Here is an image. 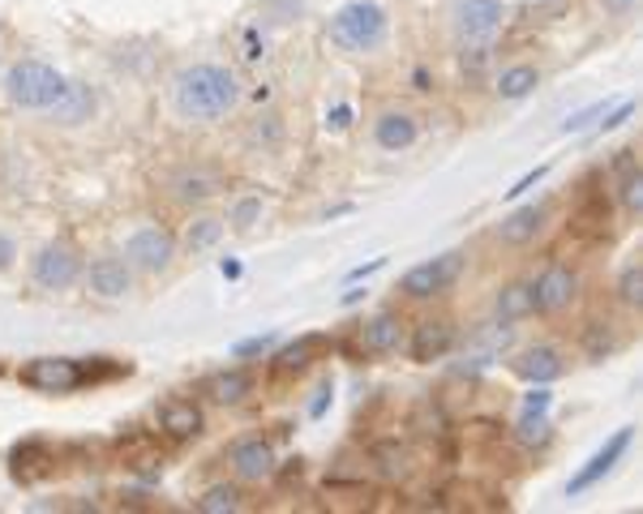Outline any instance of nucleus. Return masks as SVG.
Here are the masks:
<instances>
[{"label":"nucleus","mask_w":643,"mask_h":514,"mask_svg":"<svg viewBox=\"0 0 643 514\" xmlns=\"http://www.w3.org/2000/svg\"><path fill=\"white\" fill-rule=\"evenodd\" d=\"M167 189L181 206H201V201L224 194V172H215V167H176L167 176Z\"/></svg>","instance_id":"13"},{"label":"nucleus","mask_w":643,"mask_h":514,"mask_svg":"<svg viewBox=\"0 0 643 514\" xmlns=\"http://www.w3.org/2000/svg\"><path fill=\"white\" fill-rule=\"evenodd\" d=\"M532 287V309L536 314H563L579 300V275L566 266V262H549L541 275L527 283Z\"/></svg>","instance_id":"9"},{"label":"nucleus","mask_w":643,"mask_h":514,"mask_svg":"<svg viewBox=\"0 0 643 514\" xmlns=\"http://www.w3.org/2000/svg\"><path fill=\"white\" fill-rule=\"evenodd\" d=\"M172 258H176V237L160 223H146V228L129 232V240H124V262L133 271H142V275H163L172 266Z\"/></svg>","instance_id":"8"},{"label":"nucleus","mask_w":643,"mask_h":514,"mask_svg":"<svg viewBox=\"0 0 643 514\" xmlns=\"http://www.w3.org/2000/svg\"><path fill=\"white\" fill-rule=\"evenodd\" d=\"M65 74H56L52 65L43 61H18L9 74H4V95L13 108L22 112H47L61 95H65Z\"/></svg>","instance_id":"3"},{"label":"nucleus","mask_w":643,"mask_h":514,"mask_svg":"<svg viewBox=\"0 0 643 514\" xmlns=\"http://www.w3.org/2000/svg\"><path fill=\"white\" fill-rule=\"evenodd\" d=\"M506 22V0H455L450 26L459 43H489Z\"/></svg>","instance_id":"6"},{"label":"nucleus","mask_w":643,"mask_h":514,"mask_svg":"<svg viewBox=\"0 0 643 514\" xmlns=\"http://www.w3.org/2000/svg\"><path fill=\"white\" fill-rule=\"evenodd\" d=\"M536 86H541V69H536V65H506V69L498 74V81H493L498 99H506V103L527 99Z\"/></svg>","instance_id":"24"},{"label":"nucleus","mask_w":643,"mask_h":514,"mask_svg":"<svg viewBox=\"0 0 643 514\" xmlns=\"http://www.w3.org/2000/svg\"><path fill=\"white\" fill-rule=\"evenodd\" d=\"M352 124V108L348 103H335L330 112H326V129H335V133H344Z\"/></svg>","instance_id":"39"},{"label":"nucleus","mask_w":643,"mask_h":514,"mask_svg":"<svg viewBox=\"0 0 643 514\" xmlns=\"http://www.w3.org/2000/svg\"><path fill=\"white\" fill-rule=\"evenodd\" d=\"M545 219H549V210H545V201H527V206H515L511 215H502V223H498V240L502 244H532V240L545 232Z\"/></svg>","instance_id":"19"},{"label":"nucleus","mask_w":643,"mask_h":514,"mask_svg":"<svg viewBox=\"0 0 643 514\" xmlns=\"http://www.w3.org/2000/svg\"><path fill=\"white\" fill-rule=\"evenodd\" d=\"M364 292L361 287H348V292H344V305H357V300H361Z\"/></svg>","instance_id":"46"},{"label":"nucleus","mask_w":643,"mask_h":514,"mask_svg":"<svg viewBox=\"0 0 643 514\" xmlns=\"http://www.w3.org/2000/svg\"><path fill=\"white\" fill-rule=\"evenodd\" d=\"M554 407V391L549 386H532V395L523 398V416H549Z\"/></svg>","instance_id":"35"},{"label":"nucleus","mask_w":643,"mask_h":514,"mask_svg":"<svg viewBox=\"0 0 643 514\" xmlns=\"http://www.w3.org/2000/svg\"><path fill=\"white\" fill-rule=\"evenodd\" d=\"M194 511L198 514H237V511H244V493L237 489V484H210L198 502H194Z\"/></svg>","instance_id":"26"},{"label":"nucleus","mask_w":643,"mask_h":514,"mask_svg":"<svg viewBox=\"0 0 643 514\" xmlns=\"http://www.w3.org/2000/svg\"><path fill=\"white\" fill-rule=\"evenodd\" d=\"M386 31H391V18L378 0H348L330 18V40L348 52H378L386 43Z\"/></svg>","instance_id":"2"},{"label":"nucleus","mask_w":643,"mask_h":514,"mask_svg":"<svg viewBox=\"0 0 643 514\" xmlns=\"http://www.w3.org/2000/svg\"><path fill=\"white\" fill-rule=\"evenodd\" d=\"M241 103V81L228 65L201 61L181 69L172 81V108L185 120H224Z\"/></svg>","instance_id":"1"},{"label":"nucleus","mask_w":643,"mask_h":514,"mask_svg":"<svg viewBox=\"0 0 643 514\" xmlns=\"http://www.w3.org/2000/svg\"><path fill=\"white\" fill-rule=\"evenodd\" d=\"M545 176H549V163H541V167H532V172H523L520 181H515V185L506 189V198H511V201L523 198V194H527V189H536V185H541Z\"/></svg>","instance_id":"36"},{"label":"nucleus","mask_w":643,"mask_h":514,"mask_svg":"<svg viewBox=\"0 0 643 514\" xmlns=\"http://www.w3.org/2000/svg\"><path fill=\"white\" fill-rule=\"evenodd\" d=\"M459 275H464V253L450 249L443 258H429V262L412 266V271L400 278V292L407 300H434V296H443Z\"/></svg>","instance_id":"7"},{"label":"nucleus","mask_w":643,"mask_h":514,"mask_svg":"<svg viewBox=\"0 0 643 514\" xmlns=\"http://www.w3.org/2000/svg\"><path fill=\"white\" fill-rule=\"evenodd\" d=\"M219 240H224V219H215V215H201V219H194V223L185 228V244H189L194 253L215 249Z\"/></svg>","instance_id":"28"},{"label":"nucleus","mask_w":643,"mask_h":514,"mask_svg":"<svg viewBox=\"0 0 643 514\" xmlns=\"http://www.w3.org/2000/svg\"><path fill=\"white\" fill-rule=\"evenodd\" d=\"M95 117V90L81 86V81H65V95L47 108L52 124H81V120Z\"/></svg>","instance_id":"21"},{"label":"nucleus","mask_w":643,"mask_h":514,"mask_svg":"<svg viewBox=\"0 0 643 514\" xmlns=\"http://www.w3.org/2000/svg\"><path fill=\"white\" fill-rule=\"evenodd\" d=\"M18 382L40 395H69V391L90 386V364L74 357H35L18 369Z\"/></svg>","instance_id":"4"},{"label":"nucleus","mask_w":643,"mask_h":514,"mask_svg":"<svg viewBox=\"0 0 643 514\" xmlns=\"http://www.w3.org/2000/svg\"><path fill=\"white\" fill-rule=\"evenodd\" d=\"M450 348H455V326H450L446 317H425V321H416V330H412L407 357L416 360V364H434V360H443Z\"/></svg>","instance_id":"14"},{"label":"nucleus","mask_w":643,"mask_h":514,"mask_svg":"<svg viewBox=\"0 0 643 514\" xmlns=\"http://www.w3.org/2000/svg\"><path fill=\"white\" fill-rule=\"evenodd\" d=\"M86 275V287L99 296V300H124L129 287H133V266L124 258H95Z\"/></svg>","instance_id":"15"},{"label":"nucleus","mask_w":643,"mask_h":514,"mask_svg":"<svg viewBox=\"0 0 643 514\" xmlns=\"http://www.w3.org/2000/svg\"><path fill=\"white\" fill-rule=\"evenodd\" d=\"M493 314L502 326H511V321H523V317H532V287L527 283H506L502 292H498V300H493Z\"/></svg>","instance_id":"25"},{"label":"nucleus","mask_w":643,"mask_h":514,"mask_svg":"<svg viewBox=\"0 0 643 514\" xmlns=\"http://www.w3.org/2000/svg\"><path fill=\"white\" fill-rule=\"evenodd\" d=\"M13 262H18V244H13V237L0 232V271H9Z\"/></svg>","instance_id":"41"},{"label":"nucleus","mask_w":643,"mask_h":514,"mask_svg":"<svg viewBox=\"0 0 643 514\" xmlns=\"http://www.w3.org/2000/svg\"><path fill=\"white\" fill-rule=\"evenodd\" d=\"M326 348H330V339H326V335H318V330H305V335H296L292 343H283L280 352H275V378L305 373L314 360L326 357Z\"/></svg>","instance_id":"17"},{"label":"nucleus","mask_w":643,"mask_h":514,"mask_svg":"<svg viewBox=\"0 0 643 514\" xmlns=\"http://www.w3.org/2000/svg\"><path fill=\"white\" fill-rule=\"evenodd\" d=\"M601 112H604V103H592V108H584V112H575V117H566V120H563V133H584V129H588L592 120L601 117Z\"/></svg>","instance_id":"37"},{"label":"nucleus","mask_w":643,"mask_h":514,"mask_svg":"<svg viewBox=\"0 0 643 514\" xmlns=\"http://www.w3.org/2000/svg\"><path fill=\"white\" fill-rule=\"evenodd\" d=\"M228 463L241 480H271L280 472V459H275V446L266 437H241L228 446Z\"/></svg>","instance_id":"11"},{"label":"nucleus","mask_w":643,"mask_h":514,"mask_svg":"<svg viewBox=\"0 0 643 514\" xmlns=\"http://www.w3.org/2000/svg\"><path fill=\"white\" fill-rule=\"evenodd\" d=\"M386 266V258H373V262H364V266H357L352 275H348V283H361V278H369V275H378Z\"/></svg>","instance_id":"42"},{"label":"nucleus","mask_w":643,"mask_h":514,"mask_svg":"<svg viewBox=\"0 0 643 514\" xmlns=\"http://www.w3.org/2000/svg\"><path fill=\"white\" fill-rule=\"evenodd\" d=\"M206 395L224 403V407H237L253 395V373L249 369H219V373L206 378Z\"/></svg>","instance_id":"22"},{"label":"nucleus","mask_w":643,"mask_h":514,"mask_svg":"<svg viewBox=\"0 0 643 514\" xmlns=\"http://www.w3.org/2000/svg\"><path fill=\"white\" fill-rule=\"evenodd\" d=\"M523 4H545V0H523Z\"/></svg>","instance_id":"47"},{"label":"nucleus","mask_w":643,"mask_h":514,"mask_svg":"<svg viewBox=\"0 0 643 514\" xmlns=\"http://www.w3.org/2000/svg\"><path fill=\"white\" fill-rule=\"evenodd\" d=\"M206 429V420H201V407L194 398H167L160 407V434L172 437V441H189V437H198Z\"/></svg>","instance_id":"20"},{"label":"nucleus","mask_w":643,"mask_h":514,"mask_svg":"<svg viewBox=\"0 0 643 514\" xmlns=\"http://www.w3.org/2000/svg\"><path fill=\"white\" fill-rule=\"evenodd\" d=\"M618 352V335H613V326L609 321H588V330H584V357L588 360H604Z\"/></svg>","instance_id":"27"},{"label":"nucleus","mask_w":643,"mask_h":514,"mask_svg":"<svg viewBox=\"0 0 643 514\" xmlns=\"http://www.w3.org/2000/svg\"><path fill=\"white\" fill-rule=\"evenodd\" d=\"M618 300L622 305H643V266L640 262H626L622 266V275H618Z\"/></svg>","instance_id":"29"},{"label":"nucleus","mask_w":643,"mask_h":514,"mask_svg":"<svg viewBox=\"0 0 643 514\" xmlns=\"http://www.w3.org/2000/svg\"><path fill=\"white\" fill-rule=\"evenodd\" d=\"M631 437H635V429H631V425H626V429H618V434L609 437V441H604L601 450H597V455H592V459H588V463H584L579 472L566 480V493H570V497H579V493L597 489L604 475H609L613 468H618V463H622V455L631 450Z\"/></svg>","instance_id":"10"},{"label":"nucleus","mask_w":643,"mask_h":514,"mask_svg":"<svg viewBox=\"0 0 643 514\" xmlns=\"http://www.w3.org/2000/svg\"><path fill=\"white\" fill-rule=\"evenodd\" d=\"M579 232H597L604 237L609 232V198L592 189V176L584 181V194H579V210H575V219H570Z\"/></svg>","instance_id":"23"},{"label":"nucleus","mask_w":643,"mask_h":514,"mask_svg":"<svg viewBox=\"0 0 643 514\" xmlns=\"http://www.w3.org/2000/svg\"><path fill=\"white\" fill-rule=\"evenodd\" d=\"M520 441L523 446H545L549 441V420L545 416H520Z\"/></svg>","instance_id":"33"},{"label":"nucleus","mask_w":643,"mask_h":514,"mask_svg":"<svg viewBox=\"0 0 643 514\" xmlns=\"http://www.w3.org/2000/svg\"><path fill=\"white\" fill-rule=\"evenodd\" d=\"M416 138H421V124H416L412 112L391 108V112H382V117L373 120V142H378V151H386V155H400L407 146H416Z\"/></svg>","instance_id":"18"},{"label":"nucleus","mask_w":643,"mask_h":514,"mask_svg":"<svg viewBox=\"0 0 643 514\" xmlns=\"http://www.w3.org/2000/svg\"><path fill=\"white\" fill-rule=\"evenodd\" d=\"M81 253L69 240H47L40 253L31 258V278L40 283L43 292H69L81 278Z\"/></svg>","instance_id":"5"},{"label":"nucleus","mask_w":643,"mask_h":514,"mask_svg":"<svg viewBox=\"0 0 643 514\" xmlns=\"http://www.w3.org/2000/svg\"><path fill=\"white\" fill-rule=\"evenodd\" d=\"M357 343H361L364 357H391V352H400L403 317L400 314H373L369 321H361Z\"/></svg>","instance_id":"16"},{"label":"nucleus","mask_w":643,"mask_h":514,"mask_svg":"<svg viewBox=\"0 0 643 514\" xmlns=\"http://www.w3.org/2000/svg\"><path fill=\"white\" fill-rule=\"evenodd\" d=\"M258 219H262V198H241L232 206V215H228V223H232L237 232H249Z\"/></svg>","instance_id":"32"},{"label":"nucleus","mask_w":643,"mask_h":514,"mask_svg":"<svg viewBox=\"0 0 643 514\" xmlns=\"http://www.w3.org/2000/svg\"><path fill=\"white\" fill-rule=\"evenodd\" d=\"M373 459H378V472L382 475H407V450L403 446H395V441H382L378 450H373Z\"/></svg>","instance_id":"30"},{"label":"nucleus","mask_w":643,"mask_h":514,"mask_svg":"<svg viewBox=\"0 0 643 514\" xmlns=\"http://www.w3.org/2000/svg\"><path fill=\"white\" fill-rule=\"evenodd\" d=\"M330 395H335V391H330V386H322V391H318V398H314V403H309V416H322V412H326V407H330Z\"/></svg>","instance_id":"44"},{"label":"nucleus","mask_w":643,"mask_h":514,"mask_svg":"<svg viewBox=\"0 0 643 514\" xmlns=\"http://www.w3.org/2000/svg\"><path fill=\"white\" fill-rule=\"evenodd\" d=\"M511 373L523 378L527 386H549L566 373V360L554 343H536V348H523L511 357Z\"/></svg>","instance_id":"12"},{"label":"nucleus","mask_w":643,"mask_h":514,"mask_svg":"<svg viewBox=\"0 0 643 514\" xmlns=\"http://www.w3.org/2000/svg\"><path fill=\"white\" fill-rule=\"evenodd\" d=\"M601 133H613V129H618V124H626V120L635 117V103H618V108H613V112H601Z\"/></svg>","instance_id":"38"},{"label":"nucleus","mask_w":643,"mask_h":514,"mask_svg":"<svg viewBox=\"0 0 643 514\" xmlns=\"http://www.w3.org/2000/svg\"><path fill=\"white\" fill-rule=\"evenodd\" d=\"M219 271H224V278H241V262H224Z\"/></svg>","instance_id":"45"},{"label":"nucleus","mask_w":643,"mask_h":514,"mask_svg":"<svg viewBox=\"0 0 643 514\" xmlns=\"http://www.w3.org/2000/svg\"><path fill=\"white\" fill-rule=\"evenodd\" d=\"M618 194H622V206H626L631 215H640L643 210V167L626 172V176H618Z\"/></svg>","instance_id":"31"},{"label":"nucleus","mask_w":643,"mask_h":514,"mask_svg":"<svg viewBox=\"0 0 643 514\" xmlns=\"http://www.w3.org/2000/svg\"><path fill=\"white\" fill-rule=\"evenodd\" d=\"M275 348V335H253V339H244V343H237L232 348V357L237 360H253V357H266Z\"/></svg>","instance_id":"34"},{"label":"nucleus","mask_w":643,"mask_h":514,"mask_svg":"<svg viewBox=\"0 0 643 514\" xmlns=\"http://www.w3.org/2000/svg\"><path fill=\"white\" fill-rule=\"evenodd\" d=\"M301 475H305V459H287V463H283V484H296V480H301Z\"/></svg>","instance_id":"43"},{"label":"nucleus","mask_w":643,"mask_h":514,"mask_svg":"<svg viewBox=\"0 0 643 514\" xmlns=\"http://www.w3.org/2000/svg\"><path fill=\"white\" fill-rule=\"evenodd\" d=\"M604 13H613V18H631L635 9H640V0H601Z\"/></svg>","instance_id":"40"}]
</instances>
